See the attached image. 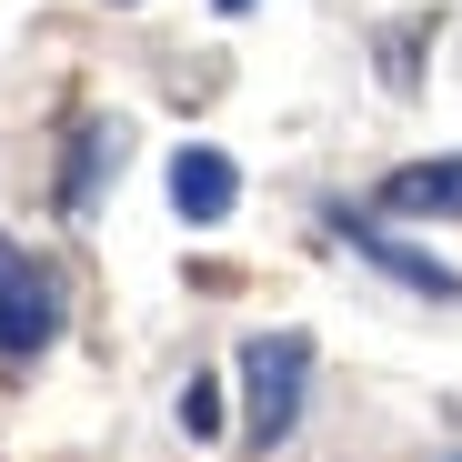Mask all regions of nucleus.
Here are the masks:
<instances>
[{
    "mask_svg": "<svg viewBox=\"0 0 462 462\" xmlns=\"http://www.w3.org/2000/svg\"><path fill=\"white\" fill-rule=\"evenodd\" d=\"M312 393V332H252L242 342V422L252 442H282Z\"/></svg>",
    "mask_w": 462,
    "mask_h": 462,
    "instance_id": "1",
    "label": "nucleus"
},
{
    "mask_svg": "<svg viewBox=\"0 0 462 462\" xmlns=\"http://www.w3.org/2000/svg\"><path fill=\"white\" fill-rule=\"evenodd\" d=\"M51 332H60V291H51V272H41L31 252L0 242V352L31 362V352H51Z\"/></svg>",
    "mask_w": 462,
    "mask_h": 462,
    "instance_id": "2",
    "label": "nucleus"
},
{
    "mask_svg": "<svg viewBox=\"0 0 462 462\" xmlns=\"http://www.w3.org/2000/svg\"><path fill=\"white\" fill-rule=\"evenodd\" d=\"M231 201H242V171H231V151H211V141L171 151V211H181L191 231L231 221Z\"/></svg>",
    "mask_w": 462,
    "mask_h": 462,
    "instance_id": "3",
    "label": "nucleus"
},
{
    "mask_svg": "<svg viewBox=\"0 0 462 462\" xmlns=\"http://www.w3.org/2000/svg\"><path fill=\"white\" fill-rule=\"evenodd\" d=\"M332 221L352 231V252H362L372 272H393V282H412V291H432V301H462V272H452V262H432V252L393 242V231H372V221H352V211H332Z\"/></svg>",
    "mask_w": 462,
    "mask_h": 462,
    "instance_id": "4",
    "label": "nucleus"
},
{
    "mask_svg": "<svg viewBox=\"0 0 462 462\" xmlns=\"http://www.w3.org/2000/svg\"><path fill=\"white\" fill-rule=\"evenodd\" d=\"M382 211H393V221H462V151L393 171V181H382Z\"/></svg>",
    "mask_w": 462,
    "mask_h": 462,
    "instance_id": "5",
    "label": "nucleus"
},
{
    "mask_svg": "<svg viewBox=\"0 0 462 462\" xmlns=\"http://www.w3.org/2000/svg\"><path fill=\"white\" fill-rule=\"evenodd\" d=\"M111 162H121V121H101V111H91L81 131H70V171H60V201H70V211H91Z\"/></svg>",
    "mask_w": 462,
    "mask_h": 462,
    "instance_id": "6",
    "label": "nucleus"
},
{
    "mask_svg": "<svg viewBox=\"0 0 462 462\" xmlns=\"http://www.w3.org/2000/svg\"><path fill=\"white\" fill-rule=\"evenodd\" d=\"M171 412H181V432H191V442H211V432H221V382H201V372H191Z\"/></svg>",
    "mask_w": 462,
    "mask_h": 462,
    "instance_id": "7",
    "label": "nucleus"
},
{
    "mask_svg": "<svg viewBox=\"0 0 462 462\" xmlns=\"http://www.w3.org/2000/svg\"><path fill=\"white\" fill-rule=\"evenodd\" d=\"M211 11H252V0H211Z\"/></svg>",
    "mask_w": 462,
    "mask_h": 462,
    "instance_id": "8",
    "label": "nucleus"
}]
</instances>
